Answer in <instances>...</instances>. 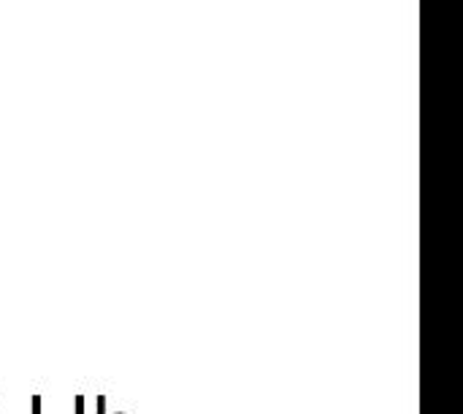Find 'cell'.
<instances>
[{
	"instance_id": "6da1fadb",
	"label": "cell",
	"mask_w": 463,
	"mask_h": 414,
	"mask_svg": "<svg viewBox=\"0 0 463 414\" xmlns=\"http://www.w3.org/2000/svg\"><path fill=\"white\" fill-rule=\"evenodd\" d=\"M95 412L106 414V396H98V399H95ZM117 414H125V412H117Z\"/></svg>"
},
{
	"instance_id": "3957f363",
	"label": "cell",
	"mask_w": 463,
	"mask_h": 414,
	"mask_svg": "<svg viewBox=\"0 0 463 414\" xmlns=\"http://www.w3.org/2000/svg\"><path fill=\"white\" fill-rule=\"evenodd\" d=\"M30 407H33V414H41V396H33L30 399Z\"/></svg>"
},
{
	"instance_id": "7a4b0ae2",
	"label": "cell",
	"mask_w": 463,
	"mask_h": 414,
	"mask_svg": "<svg viewBox=\"0 0 463 414\" xmlns=\"http://www.w3.org/2000/svg\"><path fill=\"white\" fill-rule=\"evenodd\" d=\"M73 414H84V396L73 399Z\"/></svg>"
}]
</instances>
